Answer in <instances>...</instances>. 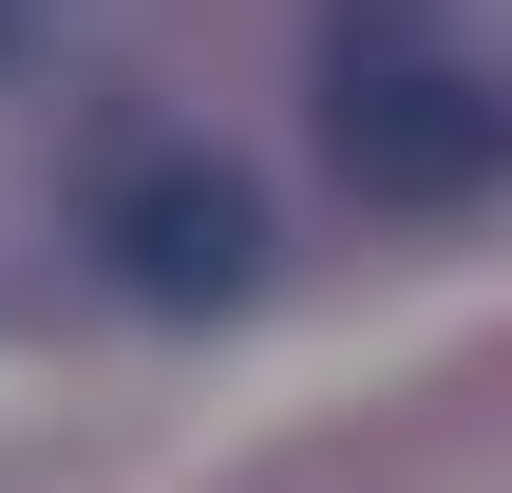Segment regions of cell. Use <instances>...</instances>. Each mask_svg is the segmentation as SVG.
Instances as JSON below:
<instances>
[{"instance_id":"obj_1","label":"cell","mask_w":512,"mask_h":493,"mask_svg":"<svg viewBox=\"0 0 512 493\" xmlns=\"http://www.w3.org/2000/svg\"><path fill=\"white\" fill-rule=\"evenodd\" d=\"M342 171L380 209H456V190L512 171V95L494 76H437V57H380V76H342Z\"/></svg>"},{"instance_id":"obj_2","label":"cell","mask_w":512,"mask_h":493,"mask_svg":"<svg viewBox=\"0 0 512 493\" xmlns=\"http://www.w3.org/2000/svg\"><path fill=\"white\" fill-rule=\"evenodd\" d=\"M114 266H133V304H247L266 228H247L228 171H133L114 190Z\"/></svg>"}]
</instances>
